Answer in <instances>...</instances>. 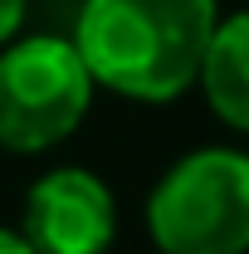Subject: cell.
<instances>
[{
    "label": "cell",
    "mask_w": 249,
    "mask_h": 254,
    "mask_svg": "<svg viewBox=\"0 0 249 254\" xmlns=\"http://www.w3.org/2000/svg\"><path fill=\"white\" fill-rule=\"evenodd\" d=\"M215 30V0H83L73 44L98 88L132 103H171L200 83Z\"/></svg>",
    "instance_id": "6da1fadb"
},
{
    "label": "cell",
    "mask_w": 249,
    "mask_h": 254,
    "mask_svg": "<svg viewBox=\"0 0 249 254\" xmlns=\"http://www.w3.org/2000/svg\"><path fill=\"white\" fill-rule=\"evenodd\" d=\"M147 235L161 254H249V152H186L147 195Z\"/></svg>",
    "instance_id": "7a4b0ae2"
},
{
    "label": "cell",
    "mask_w": 249,
    "mask_h": 254,
    "mask_svg": "<svg viewBox=\"0 0 249 254\" xmlns=\"http://www.w3.org/2000/svg\"><path fill=\"white\" fill-rule=\"evenodd\" d=\"M93 68L63 34H25L0 49V147L39 157L73 137L93 108Z\"/></svg>",
    "instance_id": "3957f363"
},
{
    "label": "cell",
    "mask_w": 249,
    "mask_h": 254,
    "mask_svg": "<svg viewBox=\"0 0 249 254\" xmlns=\"http://www.w3.org/2000/svg\"><path fill=\"white\" fill-rule=\"evenodd\" d=\"M25 235L39 254H108L118 235L108 181L83 166L44 171L25 195Z\"/></svg>",
    "instance_id": "277c9868"
},
{
    "label": "cell",
    "mask_w": 249,
    "mask_h": 254,
    "mask_svg": "<svg viewBox=\"0 0 249 254\" xmlns=\"http://www.w3.org/2000/svg\"><path fill=\"white\" fill-rule=\"evenodd\" d=\"M200 93L225 127L249 137V10H235L220 20L205 68H200Z\"/></svg>",
    "instance_id": "5b68a950"
},
{
    "label": "cell",
    "mask_w": 249,
    "mask_h": 254,
    "mask_svg": "<svg viewBox=\"0 0 249 254\" xmlns=\"http://www.w3.org/2000/svg\"><path fill=\"white\" fill-rule=\"evenodd\" d=\"M20 25H25V0H0V49L20 39Z\"/></svg>",
    "instance_id": "8992f818"
},
{
    "label": "cell",
    "mask_w": 249,
    "mask_h": 254,
    "mask_svg": "<svg viewBox=\"0 0 249 254\" xmlns=\"http://www.w3.org/2000/svg\"><path fill=\"white\" fill-rule=\"evenodd\" d=\"M0 254H39V250L30 245L25 230H5V225H0Z\"/></svg>",
    "instance_id": "52a82bcc"
}]
</instances>
